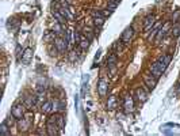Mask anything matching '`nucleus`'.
<instances>
[{
  "instance_id": "22",
  "label": "nucleus",
  "mask_w": 180,
  "mask_h": 136,
  "mask_svg": "<svg viewBox=\"0 0 180 136\" xmlns=\"http://www.w3.org/2000/svg\"><path fill=\"white\" fill-rule=\"evenodd\" d=\"M42 112L43 113H50L52 110H53V102H50V101H46V102H43L42 104Z\"/></svg>"
},
{
  "instance_id": "25",
  "label": "nucleus",
  "mask_w": 180,
  "mask_h": 136,
  "mask_svg": "<svg viewBox=\"0 0 180 136\" xmlns=\"http://www.w3.org/2000/svg\"><path fill=\"white\" fill-rule=\"evenodd\" d=\"M0 135L2 136H8V135H11V131L8 129V125H7V123L4 121L0 125Z\"/></svg>"
},
{
  "instance_id": "38",
  "label": "nucleus",
  "mask_w": 180,
  "mask_h": 136,
  "mask_svg": "<svg viewBox=\"0 0 180 136\" xmlns=\"http://www.w3.org/2000/svg\"><path fill=\"white\" fill-rule=\"evenodd\" d=\"M176 93H178V94H179V95H180V83H179V85H178V87H176Z\"/></svg>"
},
{
  "instance_id": "39",
  "label": "nucleus",
  "mask_w": 180,
  "mask_h": 136,
  "mask_svg": "<svg viewBox=\"0 0 180 136\" xmlns=\"http://www.w3.org/2000/svg\"><path fill=\"white\" fill-rule=\"evenodd\" d=\"M62 2H66V3H69V4H70V0H62Z\"/></svg>"
},
{
  "instance_id": "33",
  "label": "nucleus",
  "mask_w": 180,
  "mask_h": 136,
  "mask_svg": "<svg viewBox=\"0 0 180 136\" xmlns=\"http://www.w3.org/2000/svg\"><path fill=\"white\" fill-rule=\"evenodd\" d=\"M84 36H85V37H88L89 40H92V38H93V33H92V30L85 27V29H84Z\"/></svg>"
},
{
  "instance_id": "27",
  "label": "nucleus",
  "mask_w": 180,
  "mask_h": 136,
  "mask_svg": "<svg viewBox=\"0 0 180 136\" xmlns=\"http://www.w3.org/2000/svg\"><path fill=\"white\" fill-rule=\"evenodd\" d=\"M117 108V98L115 95L108 97V102H107V109H115Z\"/></svg>"
},
{
  "instance_id": "20",
  "label": "nucleus",
  "mask_w": 180,
  "mask_h": 136,
  "mask_svg": "<svg viewBox=\"0 0 180 136\" xmlns=\"http://www.w3.org/2000/svg\"><path fill=\"white\" fill-rule=\"evenodd\" d=\"M151 74H152V75H153V76H155V78H157V79H159V78H160V76H161V75H163L164 72H163V71L160 70L159 67H157V64H156V63H153L152 66H151Z\"/></svg>"
},
{
  "instance_id": "28",
  "label": "nucleus",
  "mask_w": 180,
  "mask_h": 136,
  "mask_svg": "<svg viewBox=\"0 0 180 136\" xmlns=\"http://www.w3.org/2000/svg\"><path fill=\"white\" fill-rule=\"evenodd\" d=\"M160 26H161L160 23H157L155 27L152 29V34L148 37V41H149V42H152V40H155V37L157 36V33H159V30H160Z\"/></svg>"
},
{
  "instance_id": "5",
  "label": "nucleus",
  "mask_w": 180,
  "mask_h": 136,
  "mask_svg": "<svg viewBox=\"0 0 180 136\" xmlns=\"http://www.w3.org/2000/svg\"><path fill=\"white\" fill-rule=\"evenodd\" d=\"M171 60H172V56L171 55H163V56H160L159 59H157V61H156V64H157V67L160 68L163 72H165V70H167V67H168V64L171 63Z\"/></svg>"
},
{
  "instance_id": "29",
  "label": "nucleus",
  "mask_w": 180,
  "mask_h": 136,
  "mask_svg": "<svg viewBox=\"0 0 180 136\" xmlns=\"http://www.w3.org/2000/svg\"><path fill=\"white\" fill-rule=\"evenodd\" d=\"M66 38H68L69 44H76V41H74V30L69 29L68 32H66Z\"/></svg>"
},
{
  "instance_id": "10",
  "label": "nucleus",
  "mask_w": 180,
  "mask_h": 136,
  "mask_svg": "<svg viewBox=\"0 0 180 136\" xmlns=\"http://www.w3.org/2000/svg\"><path fill=\"white\" fill-rule=\"evenodd\" d=\"M144 82H145V85L148 86L149 90H153L157 85V78H155L152 74H145L144 75Z\"/></svg>"
},
{
  "instance_id": "26",
  "label": "nucleus",
  "mask_w": 180,
  "mask_h": 136,
  "mask_svg": "<svg viewBox=\"0 0 180 136\" xmlns=\"http://www.w3.org/2000/svg\"><path fill=\"white\" fill-rule=\"evenodd\" d=\"M87 83H88V75H84L83 83H81V98H84L85 93H87Z\"/></svg>"
},
{
  "instance_id": "16",
  "label": "nucleus",
  "mask_w": 180,
  "mask_h": 136,
  "mask_svg": "<svg viewBox=\"0 0 180 136\" xmlns=\"http://www.w3.org/2000/svg\"><path fill=\"white\" fill-rule=\"evenodd\" d=\"M117 61H118V55H110L107 57V64H108V68L111 70V72L115 71V67H117Z\"/></svg>"
},
{
  "instance_id": "30",
  "label": "nucleus",
  "mask_w": 180,
  "mask_h": 136,
  "mask_svg": "<svg viewBox=\"0 0 180 136\" xmlns=\"http://www.w3.org/2000/svg\"><path fill=\"white\" fill-rule=\"evenodd\" d=\"M117 7H118V2H115V0H108L107 2V10H110L111 12H114Z\"/></svg>"
},
{
  "instance_id": "7",
  "label": "nucleus",
  "mask_w": 180,
  "mask_h": 136,
  "mask_svg": "<svg viewBox=\"0 0 180 136\" xmlns=\"http://www.w3.org/2000/svg\"><path fill=\"white\" fill-rule=\"evenodd\" d=\"M133 36H134L133 26H127V27L125 29V32L122 33L121 40L123 41V44H125V45H129L130 42H132V40H133Z\"/></svg>"
},
{
  "instance_id": "2",
  "label": "nucleus",
  "mask_w": 180,
  "mask_h": 136,
  "mask_svg": "<svg viewBox=\"0 0 180 136\" xmlns=\"http://www.w3.org/2000/svg\"><path fill=\"white\" fill-rule=\"evenodd\" d=\"M68 38H66V36L64 37V36H58V37H56V40H54V45H56V48L58 49V53H64V52L68 49Z\"/></svg>"
},
{
  "instance_id": "40",
  "label": "nucleus",
  "mask_w": 180,
  "mask_h": 136,
  "mask_svg": "<svg viewBox=\"0 0 180 136\" xmlns=\"http://www.w3.org/2000/svg\"><path fill=\"white\" fill-rule=\"evenodd\" d=\"M115 2H118V3H119V2H121V0H115Z\"/></svg>"
},
{
  "instance_id": "8",
  "label": "nucleus",
  "mask_w": 180,
  "mask_h": 136,
  "mask_svg": "<svg viewBox=\"0 0 180 136\" xmlns=\"http://www.w3.org/2000/svg\"><path fill=\"white\" fill-rule=\"evenodd\" d=\"M155 22H156V17L153 14H149L144 19V32L148 33L149 30H152L153 26H155Z\"/></svg>"
},
{
  "instance_id": "9",
  "label": "nucleus",
  "mask_w": 180,
  "mask_h": 136,
  "mask_svg": "<svg viewBox=\"0 0 180 136\" xmlns=\"http://www.w3.org/2000/svg\"><path fill=\"white\" fill-rule=\"evenodd\" d=\"M107 91H108V82L107 79L102 78L99 80V83H97V93H99L100 97H106Z\"/></svg>"
},
{
  "instance_id": "32",
  "label": "nucleus",
  "mask_w": 180,
  "mask_h": 136,
  "mask_svg": "<svg viewBox=\"0 0 180 136\" xmlns=\"http://www.w3.org/2000/svg\"><path fill=\"white\" fill-rule=\"evenodd\" d=\"M66 106V104H64V102H54L53 104V110H64Z\"/></svg>"
},
{
  "instance_id": "37",
  "label": "nucleus",
  "mask_w": 180,
  "mask_h": 136,
  "mask_svg": "<svg viewBox=\"0 0 180 136\" xmlns=\"http://www.w3.org/2000/svg\"><path fill=\"white\" fill-rule=\"evenodd\" d=\"M165 127H176V128H178V127H179V124H167Z\"/></svg>"
},
{
  "instance_id": "14",
  "label": "nucleus",
  "mask_w": 180,
  "mask_h": 136,
  "mask_svg": "<svg viewBox=\"0 0 180 136\" xmlns=\"http://www.w3.org/2000/svg\"><path fill=\"white\" fill-rule=\"evenodd\" d=\"M31 59H33V49L26 48L23 51V53H22V63H23L25 66H27V64L31 61Z\"/></svg>"
},
{
  "instance_id": "18",
  "label": "nucleus",
  "mask_w": 180,
  "mask_h": 136,
  "mask_svg": "<svg viewBox=\"0 0 180 136\" xmlns=\"http://www.w3.org/2000/svg\"><path fill=\"white\" fill-rule=\"evenodd\" d=\"M56 37H57V34H56L54 32L47 30V32H45V34H43V41L45 42H54Z\"/></svg>"
},
{
  "instance_id": "21",
  "label": "nucleus",
  "mask_w": 180,
  "mask_h": 136,
  "mask_svg": "<svg viewBox=\"0 0 180 136\" xmlns=\"http://www.w3.org/2000/svg\"><path fill=\"white\" fill-rule=\"evenodd\" d=\"M52 15H53L54 17V19L56 21H58L60 23H62V25H65V22H66V19H65V17H64V15L60 12L58 10H56V11H53V12H52Z\"/></svg>"
},
{
  "instance_id": "6",
  "label": "nucleus",
  "mask_w": 180,
  "mask_h": 136,
  "mask_svg": "<svg viewBox=\"0 0 180 136\" xmlns=\"http://www.w3.org/2000/svg\"><path fill=\"white\" fill-rule=\"evenodd\" d=\"M31 116H27V117H22V119L18 120V128H19L20 132H26L30 129L31 127Z\"/></svg>"
},
{
  "instance_id": "13",
  "label": "nucleus",
  "mask_w": 180,
  "mask_h": 136,
  "mask_svg": "<svg viewBox=\"0 0 180 136\" xmlns=\"http://www.w3.org/2000/svg\"><path fill=\"white\" fill-rule=\"evenodd\" d=\"M38 95H27L25 98V106L27 108V109H33V106H35L37 105V102H38Z\"/></svg>"
},
{
  "instance_id": "23",
  "label": "nucleus",
  "mask_w": 180,
  "mask_h": 136,
  "mask_svg": "<svg viewBox=\"0 0 180 136\" xmlns=\"http://www.w3.org/2000/svg\"><path fill=\"white\" fill-rule=\"evenodd\" d=\"M123 51V41H117V42L114 44V53L115 55H121Z\"/></svg>"
},
{
  "instance_id": "35",
  "label": "nucleus",
  "mask_w": 180,
  "mask_h": 136,
  "mask_svg": "<svg viewBox=\"0 0 180 136\" xmlns=\"http://www.w3.org/2000/svg\"><path fill=\"white\" fill-rule=\"evenodd\" d=\"M69 59H70V61H77V52L76 51H72L69 53Z\"/></svg>"
},
{
  "instance_id": "31",
  "label": "nucleus",
  "mask_w": 180,
  "mask_h": 136,
  "mask_svg": "<svg viewBox=\"0 0 180 136\" xmlns=\"http://www.w3.org/2000/svg\"><path fill=\"white\" fill-rule=\"evenodd\" d=\"M171 32H172V34H173V37H179L180 36V23H173V27L171 29Z\"/></svg>"
},
{
  "instance_id": "34",
  "label": "nucleus",
  "mask_w": 180,
  "mask_h": 136,
  "mask_svg": "<svg viewBox=\"0 0 180 136\" xmlns=\"http://www.w3.org/2000/svg\"><path fill=\"white\" fill-rule=\"evenodd\" d=\"M179 17H180V10H178L176 12L172 15V23H176V22H179Z\"/></svg>"
},
{
  "instance_id": "36",
  "label": "nucleus",
  "mask_w": 180,
  "mask_h": 136,
  "mask_svg": "<svg viewBox=\"0 0 180 136\" xmlns=\"http://www.w3.org/2000/svg\"><path fill=\"white\" fill-rule=\"evenodd\" d=\"M49 52H50V55L53 56V55H56L58 52V49L56 48V45L53 44V45H49Z\"/></svg>"
},
{
  "instance_id": "11",
  "label": "nucleus",
  "mask_w": 180,
  "mask_h": 136,
  "mask_svg": "<svg viewBox=\"0 0 180 136\" xmlns=\"http://www.w3.org/2000/svg\"><path fill=\"white\" fill-rule=\"evenodd\" d=\"M123 108H125V112H127V113L134 110V101H133L132 95H129V94L125 95V98H123Z\"/></svg>"
},
{
  "instance_id": "24",
  "label": "nucleus",
  "mask_w": 180,
  "mask_h": 136,
  "mask_svg": "<svg viewBox=\"0 0 180 136\" xmlns=\"http://www.w3.org/2000/svg\"><path fill=\"white\" fill-rule=\"evenodd\" d=\"M104 22H106V18L104 17H95L93 18V25H95V27H102L104 25Z\"/></svg>"
},
{
  "instance_id": "17",
  "label": "nucleus",
  "mask_w": 180,
  "mask_h": 136,
  "mask_svg": "<svg viewBox=\"0 0 180 136\" xmlns=\"http://www.w3.org/2000/svg\"><path fill=\"white\" fill-rule=\"evenodd\" d=\"M89 42H91V40L88 38V37H85L84 34H81V38H80V42H79V48H80V51H87L89 48Z\"/></svg>"
},
{
  "instance_id": "15",
  "label": "nucleus",
  "mask_w": 180,
  "mask_h": 136,
  "mask_svg": "<svg viewBox=\"0 0 180 136\" xmlns=\"http://www.w3.org/2000/svg\"><path fill=\"white\" fill-rule=\"evenodd\" d=\"M136 97H137L138 101L142 102V104L148 101V93H146L144 89H141V87H137L136 89Z\"/></svg>"
},
{
  "instance_id": "41",
  "label": "nucleus",
  "mask_w": 180,
  "mask_h": 136,
  "mask_svg": "<svg viewBox=\"0 0 180 136\" xmlns=\"http://www.w3.org/2000/svg\"><path fill=\"white\" fill-rule=\"evenodd\" d=\"M156 2H159V0H156Z\"/></svg>"
},
{
  "instance_id": "1",
  "label": "nucleus",
  "mask_w": 180,
  "mask_h": 136,
  "mask_svg": "<svg viewBox=\"0 0 180 136\" xmlns=\"http://www.w3.org/2000/svg\"><path fill=\"white\" fill-rule=\"evenodd\" d=\"M46 129H47V135H50V136H56V135H58L60 132V128L57 125V123H56V120H54V116H50L47 119V121H46Z\"/></svg>"
},
{
  "instance_id": "19",
  "label": "nucleus",
  "mask_w": 180,
  "mask_h": 136,
  "mask_svg": "<svg viewBox=\"0 0 180 136\" xmlns=\"http://www.w3.org/2000/svg\"><path fill=\"white\" fill-rule=\"evenodd\" d=\"M54 120H56V123H57V125H58V128H60V131L62 132L64 127H65V119H64V116H62V114H60V113H57V114H54Z\"/></svg>"
},
{
  "instance_id": "12",
  "label": "nucleus",
  "mask_w": 180,
  "mask_h": 136,
  "mask_svg": "<svg viewBox=\"0 0 180 136\" xmlns=\"http://www.w3.org/2000/svg\"><path fill=\"white\" fill-rule=\"evenodd\" d=\"M50 27H52V32H54L56 34H57V37L58 36H62L64 32H65V30H64V25L60 23V22L56 21V19L50 23Z\"/></svg>"
},
{
  "instance_id": "4",
  "label": "nucleus",
  "mask_w": 180,
  "mask_h": 136,
  "mask_svg": "<svg viewBox=\"0 0 180 136\" xmlns=\"http://www.w3.org/2000/svg\"><path fill=\"white\" fill-rule=\"evenodd\" d=\"M25 105L22 104H15L12 109H11V116L14 117L15 120H19L22 117H25Z\"/></svg>"
},
{
  "instance_id": "3",
  "label": "nucleus",
  "mask_w": 180,
  "mask_h": 136,
  "mask_svg": "<svg viewBox=\"0 0 180 136\" xmlns=\"http://www.w3.org/2000/svg\"><path fill=\"white\" fill-rule=\"evenodd\" d=\"M168 32H171V22H165V23L160 27L159 33H157V36H156V40H155L156 45H160V42L163 41L164 37L168 34Z\"/></svg>"
}]
</instances>
